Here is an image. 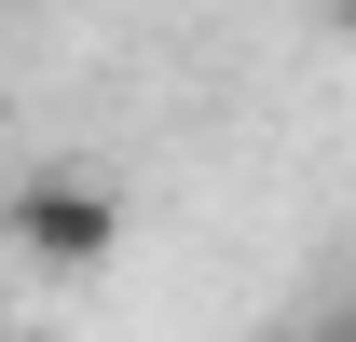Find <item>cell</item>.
<instances>
[{"instance_id":"1","label":"cell","mask_w":356,"mask_h":342,"mask_svg":"<svg viewBox=\"0 0 356 342\" xmlns=\"http://www.w3.org/2000/svg\"><path fill=\"white\" fill-rule=\"evenodd\" d=\"M0 247L28 260V274H96V260L124 247V192L83 178V165H42V178L0 192Z\"/></svg>"},{"instance_id":"2","label":"cell","mask_w":356,"mask_h":342,"mask_svg":"<svg viewBox=\"0 0 356 342\" xmlns=\"http://www.w3.org/2000/svg\"><path fill=\"white\" fill-rule=\"evenodd\" d=\"M247 342H274V329H247Z\"/></svg>"}]
</instances>
